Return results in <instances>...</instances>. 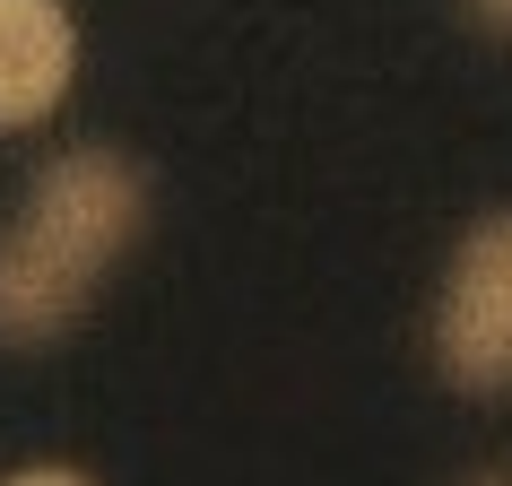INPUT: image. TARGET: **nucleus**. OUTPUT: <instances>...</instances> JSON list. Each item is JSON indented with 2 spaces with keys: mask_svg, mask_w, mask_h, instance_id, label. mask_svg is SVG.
<instances>
[{
  "mask_svg": "<svg viewBox=\"0 0 512 486\" xmlns=\"http://www.w3.org/2000/svg\"><path fill=\"white\" fill-rule=\"evenodd\" d=\"M148 174L122 148H70L35 174L27 209L0 226V339L35 348L87 313L113 252L139 243Z\"/></svg>",
  "mask_w": 512,
  "mask_h": 486,
  "instance_id": "obj_1",
  "label": "nucleus"
},
{
  "mask_svg": "<svg viewBox=\"0 0 512 486\" xmlns=\"http://www.w3.org/2000/svg\"><path fill=\"white\" fill-rule=\"evenodd\" d=\"M434 365L469 400L512 391V209L478 217L452 243L434 287Z\"/></svg>",
  "mask_w": 512,
  "mask_h": 486,
  "instance_id": "obj_2",
  "label": "nucleus"
},
{
  "mask_svg": "<svg viewBox=\"0 0 512 486\" xmlns=\"http://www.w3.org/2000/svg\"><path fill=\"white\" fill-rule=\"evenodd\" d=\"M460 486H512V469H478V478H460Z\"/></svg>",
  "mask_w": 512,
  "mask_h": 486,
  "instance_id": "obj_6",
  "label": "nucleus"
},
{
  "mask_svg": "<svg viewBox=\"0 0 512 486\" xmlns=\"http://www.w3.org/2000/svg\"><path fill=\"white\" fill-rule=\"evenodd\" d=\"M79 27L61 0H0V131H27L70 96Z\"/></svg>",
  "mask_w": 512,
  "mask_h": 486,
  "instance_id": "obj_3",
  "label": "nucleus"
},
{
  "mask_svg": "<svg viewBox=\"0 0 512 486\" xmlns=\"http://www.w3.org/2000/svg\"><path fill=\"white\" fill-rule=\"evenodd\" d=\"M469 9H478V18H486L495 35H512V0H469Z\"/></svg>",
  "mask_w": 512,
  "mask_h": 486,
  "instance_id": "obj_5",
  "label": "nucleus"
},
{
  "mask_svg": "<svg viewBox=\"0 0 512 486\" xmlns=\"http://www.w3.org/2000/svg\"><path fill=\"white\" fill-rule=\"evenodd\" d=\"M0 486H96L87 469H61V460H35V469H9Z\"/></svg>",
  "mask_w": 512,
  "mask_h": 486,
  "instance_id": "obj_4",
  "label": "nucleus"
}]
</instances>
